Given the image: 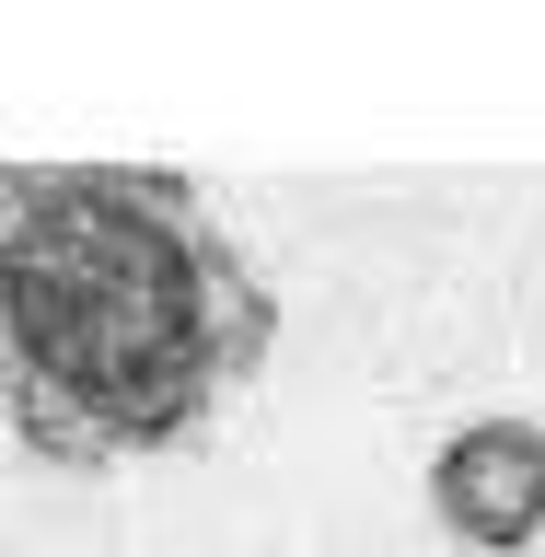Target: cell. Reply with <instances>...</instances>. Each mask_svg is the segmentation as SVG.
Returning <instances> with one entry per match:
<instances>
[{
	"instance_id": "cell-1",
	"label": "cell",
	"mask_w": 545,
	"mask_h": 557,
	"mask_svg": "<svg viewBox=\"0 0 545 557\" xmlns=\"http://www.w3.org/2000/svg\"><path fill=\"white\" fill-rule=\"evenodd\" d=\"M278 348V290L163 163H0V418L47 465L186 453Z\"/></svg>"
},
{
	"instance_id": "cell-2",
	"label": "cell",
	"mask_w": 545,
	"mask_h": 557,
	"mask_svg": "<svg viewBox=\"0 0 545 557\" xmlns=\"http://www.w3.org/2000/svg\"><path fill=\"white\" fill-rule=\"evenodd\" d=\"M430 522H442L453 546L476 557H511L545 534V430L534 418H465L442 453H430V476H418Z\"/></svg>"
}]
</instances>
